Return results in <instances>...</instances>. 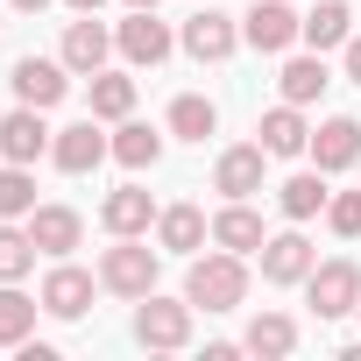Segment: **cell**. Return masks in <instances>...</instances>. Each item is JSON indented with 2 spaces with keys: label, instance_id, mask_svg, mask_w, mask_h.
I'll list each match as a JSON object with an SVG mask.
<instances>
[{
  "label": "cell",
  "instance_id": "1",
  "mask_svg": "<svg viewBox=\"0 0 361 361\" xmlns=\"http://www.w3.org/2000/svg\"><path fill=\"white\" fill-rule=\"evenodd\" d=\"M185 298H192L199 312H234V305L248 298V255H234V248L192 255V269H185Z\"/></svg>",
  "mask_w": 361,
  "mask_h": 361
},
{
  "label": "cell",
  "instance_id": "2",
  "mask_svg": "<svg viewBox=\"0 0 361 361\" xmlns=\"http://www.w3.org/2000/svg\"><path fill=\"white\" fill-rule=\"evenodd\" d=\"M156 269H163V248H149L142 234H114V248L99 255V290H114V298H149V290H156Z\"/></svg>",
  "mask_w": 361,
  "mask_h": 361
},
{
  "label": "cell",
  "instance_id": "3",
  "mask_svg": "<svg viewBox=\"0 0 361 361\" xmlns=\"http://www.w3.org/2000/svg\"><path fill=\"white\" fill-rule=\"evenodd\" d=\"M192 319H199V305L192 298H135V340L149 347V354H177V347H192Z\"/></svg>",
  "mask_w": 361,
  "mask_h": 361
},
{
  "label": "cell",
  "instance_id": "4",
  "mask_svg": "<svg viewBox=\"0 0 361 361\" xmlns=\"http://www.w3.org/2000/svg\"><path fill=\"white\" fill-rule=\"evenodd\" d=\"M114 50L128 71H156L177 50V36H170V22H156V8H128V22L114 29Z\"/></svg>",
  "mask_w": 361,
  "mask_h": 361
},
{
  "label": "cell",
  "instance_id": "5",
  "mask_svg": "<svg viewBox=\"0 0 361 361\" xmlns=\"http://www.w3.org/2000/svg\"><path fill=\"white\" fill-rule=\"evenodd\" d=\"M305 305H312L319 319H347V312H361V262H347V255L319 262V269L305 276Z\"/></svg>",
  "mask_w": 361,
  "mask_h": 361
},
{
  "label": "cell",
  "instance_id": "6",
  "mask_svg": "<svg viewBox=\"0 0 361 361\" xmlns=\"http://www.w3.org/2000/svg\"><path fill=\"white\" fill-rule=\"evenodd\" d=\"M8 85H15V106H64V92H71V64L64 57H15V71H8Z\"/></svg>",
  "mask_w": 361,
  "mask_h": 361
},
{
  "label": "cell",
  "instance_id": "7",
  "mask_svg": "<svg viewBox=\"0 0 361 361\" xmlns=\"http://www.w3.org/2000/svg\"><path fill=\"white\" fill-rule=\"evenodd\" d=\"M106 156H114V135H99V114H85V121H71V128L50 135V163H57L64 177H85V170H99Z\"/></svg>",
  "mask_w": 361,
  "mask_h": 361
},
{
  "label": "cell",
  "instance_id": "8",
  "mask_svg": "<svg viewBox=\"0 0 361 361\" xmlns=\"http://www.w3.org/2000/svg\"><path fill=\"white\" fill-rule=\"evenodd\" d=\"M312 269H319V248L305 241V227H298V220H290L283 234H269V241H262V283H276V290H298Z\"/></svg>",
  "mask_w": 361,
  "mask_h": 361
},
{
  "label": "cell",
  "instance_id": "9",
  "mask_svg": "<svg viewBox=\"0 0 361 361\" xmlns=\"http://www.w3.org/2000/svg\"><path fill=\"white\" fill-rule=\"evenodd\" d=\"M298 29H305V15L290 8V0H255V8L241 15V43L262 50V57H283L298 43Z\"/></svg>",
  "mask_w": 361,
  "mask_h": 361
},
{
  "label": "cell",
  "instance_id": "10",
  "mask_svg": "<svg viewBox=\"0 0 361 361\" xmlns=\"http://www.w3.org/2000/svg\"><path fill=\"white\" fill-rule=\"evenodd\" d=\"M234 43H241V22H234V15H220V8H199L185 29H177V50H185L192 64H227V57H234Z\"/></svg>",
  "mask_w": 361,
  "mask_h": 361
},
{
  "label": "cell",
  "instance_id": "11",
  "mask_svg": "<svg viewBox=\"0 0 361 361\" xmlns=\"http://www.w3.org/2000/svg\"><path fill=\"white\" fill-rule=\"evenodd\" d=\"M92 290H99V269H78V262L64 255V262H50V276H43L36 298H43L50 319H85V312H92Z\"/></svg>",
  "mask_w": 361,
  "mask_h": 361
},
{
  "label": "cell",
  "instance_id": "12",
  "mask_svg": "<svg viewBox=\"0 0 361 361\" xmlns=\"http://www.w3.org/2000/svg\"><path fill=\"white\" fill-rule=\"evenodd\" d=\"M262 177H269V149H262V142H234V149H220V163H213V192H220V199H255Z\"/></svg>",
  "mask_w": 361,
  "mask_h": 361
},
{
  "label": "cell",
  "instance_id": "13",
  "mask_svg": "<svg viewBox=\"0 0 361 361\" xmlns=\"http://www.w3.org/2000/svg\"><path fill=\"white\" fill-rule=\"evenodd\" d=\"M326 177H340V170H354L361 163V121L354 114H333V121H319L312 128V149H305Z\"/></svg>",
  "mask_w": 361,
  "mask_h": 361
},
{
  "label": "cell",
  "instance_id": "14",
  "mask_svg": "<svg viewBox=\"0 0 361 361\" xmlns=\"http://www.w3.org/2000/svg\"><path fill=\"white\" fill-rule=\"evenodd\" d=\"M64 64H71V78H92V71H106V57H114V29L99 22V15H78L71 29H64V50H57Z\"/></svg>",
  "mask_w": 361,
  "mask_h": 361
},
{
  "label": "cell",
  "instance_id": "15",
  "mask_svg": "<svg viewBox=\"0 0 361 361\" xmlns=\"http://www.w3.org/2000/svg\"><path fill=\"white\" fill-rule=\"evenodd\" d=\"M262 241H269V227H262V213H255L248 199H227V206L213 213V248H234V255H262Z\"/></svg>",
  "mask_w": 361,
  "mask_h": 361
},
{
  "label": "cell",
  "instance_id": "16",
  "mask_svg": "<svg viewBox=\"0 0 361 361\" xmlns=\"http://www.w3.org/2000/svg\"><path fill=\"white\" fill-rule=\"evenodd\" d=\"M206 241H213V220L199 206H163L156 213V248L163 255H199Z\"/></svg>",
  "mask_w": 361,
  "mask_h": 361
},
{
  "label": "cell",
  "instance_id": "17",
  "mask_svg": "<svg viewBox=\"0 0 361 361\" xmlns=\"http://www.w3.org/2000/svg\"><path fill=\"white\" fill-rule=\"evenodd\" d=\"M0 156H8V163H43V156H50L43 106H15L8 121H0Z\"/></svg>",
  "mask_w": 361,
  "mask_h": 361
},
{
  "label": "cell",
  "instance_id": "18",
  "mask_svg": "<svg viewBox=\"0 0 361 361\" xmlns=\"http://www.w3.org/2000/svg\"><path fill=\"white\" fill-rule=\"evenodd\" d=\"M255 142H262L269 156H305V149H312V121H305V106H290V99L269 106V114L255 121Z\"/></svg>",
  "mask_w": 361,
  "mask_h": 361
},
{
  "label": "cell",
  "instance_id": "19",
  "mask_svg": "<svg viewBox=\"0 0 361 361\" xmlns=\"http://www.w3.org/2000/svg\"><path fill=\"white\" fill-rule=\"evenodd\" d=\"M29 234H36V248H43L50 262H64V255L85 241V220H78L71 206H36V213H29Z\"/></svg>",
  "mask_w": 361,
  "mask_h": 361
},
{
  "label": "cell",
  "instance_id": "20",
  "mask_svg": "<svg viewBox=\"0 0 361 361\" xmlns=\"http://www.w3.org/2000/svg\"><path fill=\"white\" fill-rule=\"evenodd\" d=\"M156 199L142 192V185H121V192H106V206H99V220H106V234H149L156 227Z\"/></svg>",
  "mask_w": 361,
  "mask_h": 361
},
{
  "label": "cell",
  "instance_id": "21",
  "mask_svg": "<svg viewBox=\"0 0 361 361\" xmlns=\"http://www.w3.org/2000/svg\"><path fill=\"white\" fill-rule=\"evenodd\" d=\"M326 199H333V192H326V170H319V163L276 185V206H283V220H298V227H305V220H319V213H326Z\"/></svg>",
  "mask_w": 361,
  "mask_h": 361
},
{
  "label": "cell",
  "instance_id": "22",
  "mask_svg": "<svg viewBox=\"0 0 361 361\" xmlns=\"http://www.w3.org/2000/svg\"><path fill=\"white\" fill-rule=\"evenodd\" d=\"M114 163H121V170H156V163H163V135H156L149 121H135V114L114 121Z\"/></svg>",
  "mask_w": 361,
  "mask_h": 361
},
{
  "label": "cell",
  "instance_id": "23",
  "mask_svg": "<svg viewBox=\"0 0 361 361\" xmlns=\"http://www.w3.org/2000/svg\"><path fill=\"white\" fill-rule=\"evenodd\" d=\"M347 36H354V15H347V0H319V8L305 15V29H298V43H305V50H319V57H326V50H340Z\"/></svg>",
  "mask_w": 361,
  "mask_h": 361
},
{
  "label": "cell",
  "instance_id": "24",
  "mask_svg": "<svg viewBox=\"0 0 361 361\" xmlns=\"http://www.w3.org/2000/svg\"><path fill=\"white\" fill-rule=\"evenodd\" d=\"M276 85H283V99H290V106H312L333 78H326V57H319V50H305V57H283V78H276Z\"/></svg>",
  "mask_w": 361,
  "mask_h": 361
},
{
  "label": "cell",
  "instance_id": "25",
  "mask_svg": "<svg viewBox=\"0 0 361 361\" xmlns=\"http://www.w3.org/2000/svg\"><path fill=\"white\" fill-rule=\"evenodd\" d=\"M241 347L276 361V354H290V347H298V319H290V312H255V319H248V333H241Z\"/></svg>",
  "mask_w": 361,
  "mask_h": 361
},
{
  "label": "cell",
  "instance_id": "26",
  "mask_svg": "<svg viewBox=\"0 0 361 361\" xmlns=\"http://www.w3.org/2000/svg\"><path fill=\"white\" fill-rule=\"evenodd\" d=\"M36 234H29V220H0V283H22L29 269H36Z\"/></svg>",
  "mask_w": 361,
  "mask_h": 361
},
{
  "label": "cell",
  "instance_id": "27",
  "mask_svg": "<svg viewBox=\"0 0 361 361\" xmlns=\"http://www.w3.org/2000/svg\"><path fill=\"white\" fill-rule=\"evenodd\" d=\"M36 312H43V298H29L22 283H0V347H22L36 333Z\"/></svg>",
  "mask_w": 361,
  "mask_h": 361
},
{
  "label": "cell",
  "instance_id": "28",
  "mask_svg": "<svg viewBox=\"0 0 361 361\" xmlns=\"http://www.w3.org/2000/svg\"><path fill=\"white\" fill-rule=\"evenodd\" d=\"M213 128H220V106H213L206 92H177V99H170V135H177V142H206Z\"/></svg>",
  "mask_w": 361,
  "mask_h": 361
},
{
  "label": "cell",
  "instance_id": "29",
  "mask_svg": "<svg viewBox=\"0 0 361 361\" xmlns=\"http://www.w3.org/2000/svg\"><path fill=\"white\" fill-rule=\"evenodd\" d=\"M36 213V163H0V220Z\"/></svg>",
  "mask_w": 361,
  "mask_h": 361
},
{
  "label": "cell",
  "instance_id": "30",
  "mask_svg": "<svg viewBox=\"0 0 361 361\" xmlns=\"http://www.w3.org/2000/svg\"><path fill=\"white\" fill-rule=\"evenodd\" d=\"M92 114L99 121H128L135 114V78L128 71H92Z\"/></svg>",
  "mask_w": 361,
  "mask_h": 361
},
{
  "label": "cell",
  "instance_id": "31",
  "mask_svg": "<svg viewBox=\"0 0 361 361\" xmlns=\"http://www.w3.org/2000/svg\"><path fill=\"white\" fill-rule=\"evenodd\" d=\"M326 227H333L340 241H361V192H333V199H326Z\"/></svg>",
  "mask_w": 361,
  "mask_h": 361
},
{
  "label": "cell",
  "instance_id": "32",
  "mask_svg": "<svg viewBox=\"0 0 361 361\" xmlns=\"http://www.w3.org/2000/svg\"><path fill=\"white\" fill-rule=\"evenodd\" d=\"M340 64H347V78H354V85H361V29H354V36H347V43H340Z\"/></svg>",
  "mask_w": 361,
  "mask_h": 361
},
{
  "label": "cell",
  "instance_id": "33",
  "mask_svg": "<svg viewBox=\"0 0 361 361\" xmlns=\"http://www.w3.org/2000/svg\"><path fill=\"white\" fill-rule=\"evenodd\" d=\"M64 8H71V15H99V8H106V0H64Z\"/></svg>",
  "mask_w": 361,
  "mask_h": 361
},
{
  "label": "cell",
  "instance_id": "34",
  "mask_svg": "<svg viewBox=\"0 0 361 361\" xmlns=\"http://www.w3.org/2000/svg\"><path fill=\"white\" fill-rule=\"evenodd\" d=\"M15 8H22V15H43V8H50V0H15Z\"/></svg>",
  "mask_w": 361,
  "mask_h": 361
},
{
  "label": "cell",
  "instance_id": "35",
  "mask_svg": "<svg viewBox=\"0 0 361 361\" xmlns=\"http://www.w3.org/2000/svg\"><path fill=\"white\" fill-rule=\"evenodd\" d=\"M128 8H163V0H128Z\"/></svg>",
  "mask_w": 361,
  "mask_h": 361
}]
</instances>
